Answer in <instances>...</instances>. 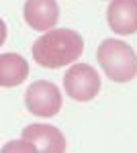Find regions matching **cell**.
<instances>
[{
    "mask_svg": "<svg viewBox=\"0 0 137 153\" xmlns=\"http://www.w3.org/2000/svg\"><path fill=\"white\" fill-rule=\"evenodd\" d=\"M33 59L47 70L74 63L84 53V39L72 29H49L33 43Z\"/></svg>",
    "mask_w": 137,
    "mask_h": 153,
    "instance_id": "1",
    "label": "cell"
},
{
    "mask_svg": "<svg viewBox=\"0 0 137 153\" xmlns=\"http://www.w3.org/2000/svg\"><path fill=\"white\" fill-rule=\"evenodd\" d=\"M96 59L103 71L109 76V80L113 82L125 84L137 76V55L125 41L104 39L96 49Z\"/></svg>",
    "mask_w": 137,
    "mask_h": 153,
    "instance_id": "2",
    "label": "cell"
},
{
    "mask_svg": "<svg viewBox=\"0 0 137 153\" xmlns=\"http://www.w3.org/2000/svg\"><path fill=\"white\" fill-rule=\"evenodd\" d=\"M66 94L78 102H88L100 92V76L88 63H74L64 76Z\"/></svg>",
    "mask_w": 137,
    "mask_h": 153,
    "instance_id": "3",
    "label": "cell"
},
{
    "mask_svg": "<svg viewBox=\"0 0 137 153\" xmlns=\"http://www.w3.org/2000/svg\"><path fill=\"white\" fill-rule=\"evenodd\" d=\"M25 106L31 114L37 117H55L61 110V92L53 82L37 80L25 92Z\"/></svg>",
    "mask_w": 137,
    "mask_h": 153,
    "instance_id": "4",
    "label": "cell"
},
{
    "mask_svg": "<svg viewBox=\"0 0 137 153\" xmlns=\"http://www.w3.org/2000/svg\"><path fill=\"white\" fill-rule=\"evenodd\" d=\"M23 139L33 145L35 151H41V153H61V151H66V147H68L64 133L57 127L41 125V123L25 127Z\"/></svg>",
    "mask_w": 137,
    "mask_h": 153,
    "instance_id": "5",
    "label": "cell"
},
{
    "mask_svg": "<svg viewBox=\"0 0 137 153\" xmlns=\"http://www.w3.org/2000/svg\"><path fill=\"white\" fill-rule=\"evenodd\" d=\"M23 14L33 31H49L59 21L57 0H25Z\"/></svg>",
    "mask_w": 137,
    "mask_h": 153,
    "instance_id": "6",
    "label": "cell"
},
{
    "mask_svg": "<svg viewBox=\"0 0 137 153\" xmlns=\"http://www.w3.org/2000/svg\"><path fill=\"white\" fill-rule=\"evenodd\" d=\"M106 21L119 35L137 33V0H111L106 8Z\"/></svg>",
    "mask_w": 137,
    "mask_h": 153,
    "instance_id": "7",
    "label": "cell"
},
{
    "mask_svg": "<svg viewBox=\"0 0 137 153\" xmlns=\"http://www.w3.org/2000/svg\"><path fill=\"white\" fill-rule=\"evenodd\" d=\"M29 76V63L19 53H2L0 55V88L21 86Z\"/></svg>",
    "mask_w": 137,
    "mask_h": 153,
    "instance_id": "8",
    "label": "cell"
},
{
    "mask_svg": "<svg viewBox=\"0 0 137 153\" xmlns=\"http://www.w3.org/2000/svg\"><path fill=\"white\" fill-rule=\"evenodd\" d=\"M35 151V147L31 145V143H27L23 139L21 143H8V145H4V151Z\"/></svg>",
    "mask_w": 137,
    "mask_h": 153,
    "instance_id": "9",
    "label": "cell"
},
{
    "mask_svg": "<svg viewBox=\"0 0 137 153\" xmlns=\"http://www.w3.org/2000/svg\"><path fill=\"white\" fill-rule=\"evenodd\" d=\"M6 35H8V33H6V23L0 19V45H4V41H6Z\"/></svg>",
    "mask_w": 137,
    "mask_h": 153,
    "instance_id": "10",
    "label": "cell"
}]
</instances>
